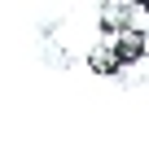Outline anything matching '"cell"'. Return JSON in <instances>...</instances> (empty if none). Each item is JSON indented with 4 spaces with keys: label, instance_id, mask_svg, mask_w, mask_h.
I'll return each instance as SVG.
<instances>
[{
    "label": "cell",
    "instance_id": "cell-1",
    "mask_svg": "<svg viewBox=\"0 0 149 157\" xmlns=\"http://www.w3.org/2000/svg\"><path fill=\"white\" fill-rule=\"evenodd\" d=\"M140 57H145V31L123 26V31L101 35V44L88 52V66L97 70V74H119V70H127V66H136Z\"/></svg>",
    "mask_w": 149,
    "mask_h": 157
}]
</instances>
